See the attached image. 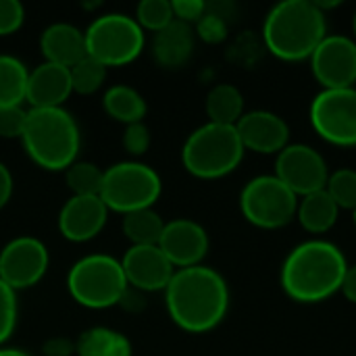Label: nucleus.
<instances>
[{"label": "nucleus", "instance_id": "obj_1", "mask_svg": "<svg viewBox=\"0 0 356 356\" xmlns=\"http://www.w3.org/2000/svg\"><path fill=\"white\" fill-rule=\"evenodd\" d=\"M171 321L188 334H209L223 323L229 311L225 277L207 265L177 269L165 290Z\"/></svg>", "mask_w": 356, "mask_h": 356}, {"label": "nucleus", "instance_id": "obj_2", "mask_svg": "<svg viewBox=\"0 0 356 356\" xmlns=\"http://www.w3.org/2000/svg\"><path fill=\"white\" fill-rule=\"evenodd\" d=\"M348 261L327 240H309L290 250L282 265V288L294 302L317 305L342 290Z\"/></svg>", "mask_w": 356, "mask_h": 356}, {"label": "nucleus", "instance_id": "obj_3", "mask_svg": "<svg viewBox=\"0 0 356 356\" xmlns=\"http://www.w3.org/2000/svg\"><path fill=\"white\" fill-rule=\"evenodd\" d=\"M325 35V13L311 0H284L269 10L263 23L267 50L286 63L311 58Z\"/></svg>", "mask_w": 356, "mask_h": 356}, {"label": "nucleus", "instance_id": "obj_4", "mask_svg": "<svg viewBox=\"0 0 356 356\" xmlns=\"http://www.w3.org/2000/svg\"><path fill=\"white\" fill-rule=\"evenodd\" d=\"M21 144L40 169L67 171L77 161L81 131L67 108H29Z\"/></svg>", "mask_w": 356, "mask_h": 356}, {"label": "nucleus", "instance_id": "obj_5", "mask_svg": "<svg viewBox=\"0 0 356 356\" xmlns=\"http://www.w3.org/2000/svg\"><path fill=\"white\" fill-rule=\"evenodd\" d=\"M244 152L234 125L204 123L184 142L181 163L198 179H221L240 167Z\"/></svg>", "mask_w": 356, "mask_h": 356}, {"label": "nucleus", "instance_id": "obj_6", "mask_svg": "<svg viewBox=\"0 0 356 356\" xmlns=\"http://www.w3.org/2000/svg\"><path fill=\"white\" fill-rule=\"evenodd\" d=\"M127 288L121 261L111 254H88L73 263L67 273V290L71 298L79 307L92 311L119 307Z\"/></svg>", "mask_w": 356, "mask_h": 356}, {"label": "nucleus", "instance_id": "obj_7", "mask_svg": "<svg viewBox=\"0 0 356 356\" xmlns=\"http://www.w3.org/2000/svg\"><path fill=\"white\" fill-rule=\"evenodd\" d=\"M163 194L161 175L146 163L123 161L104 169L100 198L108 211L129 215L152 209Z\"/></svg>", "mask_w": 356, "mask_h": 356}, {"label": "nucleus", "instance_id": "obj_8", "mask_svg": "<svg viewBox=\"0 0 356 356\" xmlns=\"http://www.w3.org/2000/svg\"><path fill=\"white\" fill-rule=\"evenodd\" d=\"M83 35L88 56L106 69L134 63L146 46L144 29L125 13H106L96 17Z\"/></svg>", "mask_w": 356, "mask_h": 356}, {"label": "nucleus", "instance_id": "obj_9", "mask_svg": "<svg viewBox=\"0 0 356 356\" xmlns=\"http://www.w3.org/2000/svg\"><path fill=\"white\" fill-rule=\"evenodd\" d=\"M298 200L275 175H259L240 192V211L259 229H282L296 217Z\"/></svg>", "mask_w": 356, "mask_h": 356}, {"label": "nucleus", "instance_id": "obj_10", "mask_svg": "<svg viewBox=\"0 0 356 356\" xmlns=\"http://www.w3.org/2000/svg\"><path fill=\"white\" fill-rule=\"evenodd\" d=\"M311 125L332 146H356V88L321 90L311 102Z\"/></svg>", "mask_w": 356, "mask_h": 356}, {"label": "nucleus", "instance_id": "obj_11", "mask_svg": "<svg viewBox=\"0 0 356 356\" xmlns=\"http://www.w3.org/2000/svg\"><path fill=\"white\" fill-rule=\"evenodd\" d=\"M298 198L325 190L330 167L325 156L309 144H288L275 159V173Z\"/></svg>", "mask_w": 356, "mask_h": 356}, {"label": "nucleus", "instance_id": "obj_12", "mask_svg": "<svg viewBox=\"0 0 356 356\" xmlns=\"http://www.w3.org/2000/svg\"><path fill=\"white\" fill-rule=\"evenodd\" d=\"M48 265V248L33 236H19L0 250V280L15 292L40 284Z\"/></svg>", "mask_w": 356, "mask_h": 356}, {"label": "nucleus", "instance_id": "obj_13", "mask_svg": "<svg viewBox=\"0 0 356 356\" xmlns=\"http://www.w3.org/2000/svg\"><path fill=\"white\" fill-rule=\"evenodd\" d=\"M311 71L323 90H344L356 83V42L348 35H325L313 52Z\"/></svg>", "mask_w": 356, "mask_h": 356}, {"label": "nucleus", "instance_id": "obj_14", "mask_svg": "<svg viewBox=\"0 0 356 356\" xmlns=\"http://www.w3.org/2000/svg\"><path fill=\"white\" fill-rule=\"evenodd\" d=\"M156 246L175 269H188L202 265L211 242L207 229L200 223L192 219H171L165 221Z\"/></svg>", "mask_w": 356, "mask_h": 356}, {"label": "nucleus", "instance_id": "obj_15", "mask_svg": "<svg viewBox=\"0 0 356 356\" xmlns=\"http://www.w3.org/2000/svg\"><path fill=\"white\" fill-rule=\"evenodd\" d=\"M127 286L140 292H165L177 271L159 246H129L121 259Z\"/></svg>", "mask_w": 356, "mask_h": 356}, {"label": "nucleus", "instance_id": "obj_16", "mask_svg": "<svg viewBox=\"0 0 356 356\" xmlns=\"http://www.w3.org/2000/svg\"><path fill=\"white\" fill-rule=\"evenodd\" d=\"M108 213L100 196H71L58 213V232L73 244L90 242L104 229Z\"/></svg>", "mask_w": 356, "mask_h": 356}, {"label": "nucleus", "instance_id": "obj_17", "mask_svg": "<svg viewBox=\"0 0 356 356\" xmlns=\"http://www.w3.org/2000/svg\"><path fill=\"white\" fill-rule=\"evenodd\" d=\"M244 150L257 154H280L290 144V127L277 113L248 111L236 123Z\"/></svg>", "mask_w": 356, "mask_h": 356}, {"label": "nucleus", "instance_id": "obj_18", "mask_svg": "<svg viewBox=\"0 0 356 356\" xmlns=\"http://www.w3.org/2000/svg\"><path fill=\"white\" fill-rule=\"evenodd\" d=\"M71 94L73 86L67 67L44 60L33 71H29L25 100L31 108H63Z\"/></svg>", "mask_w": 356, "mask_h": 356}, {"label": "nucleus", "instance_id": "obj_19", "mask_svg": "<svg viewBox=\"0 0 356 356\" xmlns=\"http://www.w3.org/2000/svg\"><path fill=\"white\" fill-rule=\"evenodd\" d=\"M40 50L46 63L71 69L86 52V35L71 23H52L40 35Z\"/></svg>", "mask_w": 356, "mask_h": 356}, {"label": "nucleus", "instance_id": "obj_20", "mask_svg": "<svg viewBox=\"0 0 356 356\" xmlns=\"http://www.w3.org/2000/svg\"><path fill=\"white\" fill-rule=\"evenodd\" d=\"M194 46L196 33L192 25L181 21H173L171 25L152 35V56L156 65H161L163 69L184 67L192 58Z\"/></svg>", "mask_w": 356, "mask_h": 356}, {"label": "nucleus", "instance_id": "obj_21", "mask_svg": "<svg viewBox=\"0 0 356 356\" xmlns=\"http://www.w3.org/2000/svg\"><path fill=\"white\" fill-rule=\"evenodd\" d=\"M77 356H134L131 340L111 327H90L75 340Z\"/></svg>", "mask_w": 356, "mask_h": 356}, {"label": "nucleus", "instance_id": "obj_22", "mask_svg": "<svg viewBox=\"0 0 356 356\" xmlns=\"http://www.w3.org/2000/svg\"><path fill=\"white\" fill-rule=\"evenodd\" d=\"M340 209L325 190L313 192L298 200L296 219L309 234H327L338 221Z\"/></svg>", "mask_w": 356, "mask_h": 356}, {"label": "nucleus", "instance_id": "obj_23", "mask_svg": "<svg viewBox=\"0 0 356 356\" xmlns=\"http://www.w3.org/2000/svg\"><path fill=\"white\" fill-rule=\"evenodd\" d=\"M102 106L106 111V115L123 125H131V123H142L146 117V100L144 96L134 90L131 86H111L104 96H102Z\"/></svg>", "mask_w": 356, "mask_h": 356}, {"label": "nucleus", "instance_id": "obj_24", "mask_svg": "<svg viewBox=\"0 0 356 356\" xmlns=\"http://www.w3.org/2000/svg\"><path fill=\"white\" fill-rule=\"evenodd\" d=\"M204 108L209 115V123L236 127V123L246 113L244 111V94L232 83H217L207 94Z\"/></svg>", "mask_w": 356, "mask_h": 356}, {"label": "nucleus", "instance_id": "obj_25", "mask_svg": "<svg viewBox=\"0 0 356 356\" xmlns=\"http://www.w3.org/2000/svg\"><path fill=\"white\" fill-rule=\"evenodd\" d=\"M27 67L10 54H0V108L21 106L27 90Z\"/></svg>", "mask_w": 356, "mask_h": 356}, {"label": "nucleus", "instance_id": "obj_26", "mask_svg": "<svg viewBox=\"0 0 356 356\" xmlns=\"http://www.w3.org/2000/svg\"><path fill=\"white\" fill-rule=\"evenodd\" d=\"M165 221L154 209L136 211L123 215L121 229L123 236L131 242V246H156L163 234Z\"/></svg>", "mask_w": 356, "mask_h": 356}, {"label": "nucleus", "instance_id": "obj_27", "mask_svg": "<svg viewBox=\"0 0 356 356\" xmlns=\"http://www.w3.org/2000/svg\"><path fill=\"white\" fill-rule=\"evenodd\" d=\"M102 179L104 169L90 161H75L65 171V181L73 196H100Z\"/></svg>", "mask_w": 356, "mask_h": 356}, {"label": "nucleus", "instance_id": "obj_28", "mask_svg": "<svg viewBox=\"0 0 356 356\" xmlns=\"http://www.w3.org/2000/svg\"><path fill=\"white\" fill-rule=\"evenodd\" d=\"M69 73H71L73 92L81 94V96L96 94L106 81V67L100 65L98 60H94L92 56H83L79 63H75L69 69Z\"/></svg>", "mask_w": 356, "mask_h": 356}, {"label": "nucleus", "instance_id": "obj_29", "mask_svg": "<svg viewBox=\"0 0 356 356\" xmlns=\"http://www.w3.org/2000/svg\"><path fill=\"white\" fill-rule=\"evenodd\" d=\"M136 23L146 31H161L167 25H171L175 21L173 17V6L169 0H142L136 6Z\"/></svg>", "mask_w": 356, "mask_h": 356}, {"label": "nucleus", "instance_id": "obj_30", "mask_svg": "<svg viewBox=\"0 0 356 356\" xmlns=\"http://www.w3.org/2000/svg\"><path fill=\"white\" fill-rule=\"evenodd\" d=\"M325 192L342 211H356V171L355 169H338L330 173Z\"/></svg>", "mask_w": 356, "mask_h": 356}, {"label": "nucleus", "instance_id": "obj_31", "mask_svg": "<svg viewBox=\"0 0 356 356\" xmlns=\"http://www.w3.org/2000/svg\"><path fill=\"white\" fill-rule=\"evenodd\" d=\"M17 317H19L17 292L10 290L0 280V346H4V342L13 336L17 327Z\"/></svg>", "mask_w": 356, "mask_h": 356}, {"label": "nucleus", "instance_id": "obj_32", "mask_svg": "<svg viewBox=\"0 0 356 356\" xmlns=\"http://www.w3.org/2000/svg\"><path fill=\"white\" fill-rule=\"evenodd\" d=\"M196 35L207 44H221L227 38V21L221 13L207 4L204 17L196 23Z\"/></svg>", "mask_w": 356, "mask_h": 356}, {"label": "nucleus", "instance_id": "obj_33", "mask_svg": "<svg viewBox=\"0 0 356 356\" xmlns=\"http://www.w3.org/2000/svg\"><path fill=\"white\" fill-rule=\"evenodd\" d=\"M27 121V111L23 106L0 108V138L4 140H21Z\"/></svg>", "mask_w": 356, "mask_h": 356}, {"label": "nucleus", "instance_id": "obj_34", "mask_svg": "<svg viewBox=\"0 0 356 356\" xmlns=\"http://www.w3.org/2000/svg\"><path fill=\"white\" fill-rule=\"evenodd\" d=\"M123 148L131 156H142L150 148V129L146 123H131L123 129Z\"/></svg>", "mask_w": 356, "mask_h": 356}, {"label": "nucleus", "instance_id": "obj_35", "mask_svg": "<svg viewBox=\"0 0 356 356\" xmlns=\"http://www.w3.org/2000/svg\"><path fill=\"white\" fill-rule=\"evenodd\" d=\"M25 21V8L19 0H0V38L21 29Z\"/></svg>", "mask_w": 356, "mask_h": 356}, {"label": "nucleus", "instance_id": "obj_36", "mask_svg": "<svg viewBox=\"0 0 356 356\" xmlns=\"http://www.w3.org/2000/svg\"><path fill=\"white\" fill-rule=\"evenodd\" d=\"M171 6H173L175 21H181L188 25H192V23L196 25L207 13V2H202V0H173Z\"/></svg>", "mask_w": 356, "mask_h": 356}, {"label": "nucleus", "instance_id": "obj_37", "mask_svg": "<svg viewBox=\"0 0 356 356\" xmlns=\"http://www.w3.org/2000/svg\"><path fill=\"white\" fill-rule=\"evenodd\" d=\"M44 356H73L75 355V342L67 338H50L42 346Z\"/></svg>", "mask_w": 356, "mask_h": 356}, {"label": "nucleus", "instance_id": "obj_38", "mask_svg": "<svg viewBox=\"0 0 356 356\" xmlns=\"http://www.w3.org/2000/svg\"><path fill=\"white\" fill-rule=\"evenodd\" d=\"M121 309L129 311V313H142L144 307H146V300H144V292L140 290H134V288H127L125 294L121 296V302H119Z\"/></svg>", "mask_w": 356, "mask_h": 356}, {"label": "nucleus", "instance_id": "obj_39", "mask_svg": "<svg viewBox=\"0 0 356 356\" xmlns=\"http://www.w3.org/2000/svg\"><path fill=\"white\" fill-rule=\"evenodd\" d=\"M13 190H15L13 173L8 171L4 163H0V209L8 204V200L13 198Z\"/></svg>", "mask_w": 356, "mask_h": 356}, {"label": "nucleus", "instance_id": "obj_40", "mask_svg": "<svg viewBox=\"0 0 356 356\" xmlns=\"http://www.w3.org/2000/svg\"><path fill=\"white\" fill-rule=\"evenodd\" d=\"M344 298L348 302L356 305V265H348V271L344 275V282H342V290Z\"/></svg>", "mask_w": 356, "mask_h": 356}, {"label": "nucleus", "instance_id": "obj_41", "mask_svg": "<svg viewBox=\"0 0 356 356\" xmlns=\"http://www.w3.org/2000/svg\"><path fill=\"white\" fill-rule=\"evenodd\" d=\"M0 356H31L23 348H13V346H0Z\"/></svg>", "mask_w": 356, "mask_h": 356}, {"label": "nucleus", "instance_id": "obj_42", "mask_svg": "<svg viewBox=\"0 0 356 356\" xmlns=\"http://www.w3.org/2000/svg\"><path fill=\"white\" fill-rule=\"evenodd\" d=\"M353 33H355V38H353V40L356 42V13H355V17H353Z\"/></svg>", "mask_w": 356, "mask_h": 356}, {"label": "nucleus", "instance_id": "obj_43", "mask_svg": "<svg viewBox=\"0 0 356 356\" xmlns=\"http://www.w3.org/2000/svg\"><path fill=\"white\" fill-rule=\"evenodd\" d=\"M353 219H355V225H356V211H355V213H353Z\"/></svg>", "mask_w": 356, "mask_h": 356}]
</instances>
